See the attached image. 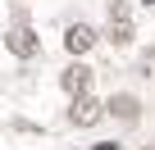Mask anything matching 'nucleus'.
I'll list each match as a JSON object with an SVG mask.
<instances>
[{"mask_svg":"<svg viewBox=\"0 0 155 150\" xmlns=\"http://www.w3.org/2000/svg\"><path fill=\"white\" fill-rule=\"evenodd\" d=\"M132 37H137V23H132V9H128V0H110L105 41H110L114 50H123V46H132Z\"/></svg>","mask_w":155,"mask_h":150,"instance_id":"1","label":"nucleus"},{"mask_svg":"<svg viewBox=\"0 0 155 150\" xmlns=\"http://www.w3.org/2000/svg\"><path fill=\"white\" fill-rule=\"evenodd\" d=\"M105 114H110L105 100H96L91 91H87V96H73V105H68V123H73V127H96Z\"/></svg>","mask_w":155,"mask_h":150,"instance_id":"2","label":"nucleus"},{"mask_svg":"<svg viewBox=\"0 0 155 150\" xmlns=\"http://www.w3.org/2000/svg\"><path fill=\"white\" fill-rule=\"evenodd\" d=\"M5 50H9L14 59H32V55L41 50V37H37L28 23H14V27L5 32Z\"/></svg>","mask_w":155,"mask_h":150,"instance_id":"3","label":"nucleus"},{"mask_svg":"<svg viewBox=\"0 0 155 150\" xmlns=\"http://www.w3.org/2000/svg\"><path fill=\"white\" fill-rule=\"evenodd\" d=\"M91 82H96V68H87L82 59H73V64L59 73V87H64L68 96H87V91H91Z\"/></svg>","mask_w":155,"mask_h":150,"instance_id":"4","label":"nucleus"},{"mask_svg":"<svg viewBox=\"0 0 155 150\" xmlns=\"http://www.w3.org/2000/svg\"><path fill=\"white\" fill-rule=\"evenodd\" d=\"M96 46V27H87V23H68V32H64V50L78 59V55H87Z\"/></svg>","mask_w":155,"mask_h":150,"instance_id":"5","label":"nucleus"},{"mask_svg":"<svg viewBox=\"0 0 155 150\" xmlns=\"http://www.w3.org/2000/svg\"><path fill=\"white\" fill-rule=\"evenodd\" d=\"M105 109H110L119 123H137V118H141V100H137V96H128V91L110 96V100H105Z\"/></svg>","mask_w":155,"mask_h":150,"instance_id":"6","label":"nucleus"},{"mask_svg":"<svg viewBox=\"0 0 155 150\" xmlns=\"http://www.w3.org/2000/svg\"><path fill=\"white\" fill-rule=\"evenodd\" d=\"M146 5H155V0H146Z\"/></svg>","mask_w":155,"mask_h":150,"instance_id":"7","label":"nucleus"}]
</instances>
